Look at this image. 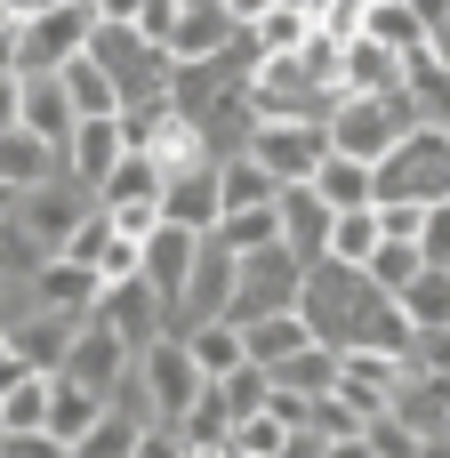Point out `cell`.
<instances>
[{"mask_svg":"<svg viewBox=\"0 0 450 458\" xmlns=\"http://www.w3.org/2000/svg\"><path fill=\"white\" fill-rule=\"evenodd\" d=\"M32 306L40 314H97V274L89 266H72V258H48L40 274H32Z\"/></svg>","mask_w":450,"mask_h":458,"instance_id":"20","label":"cell"},{"mask_svg":"<svg viewBox=\"0 0 450 458\" xmlns=\"http://www.w3.org/2000/svg\"><path fill=\"white\" fill-rule=\"evenodd\" d=\"M129 153V137H121V113H97V121H72V137H64V177L72 185H89V201H97V185L113 177V161Z\"/></svg>","mask_w":450,"mask_h":458,"instance_id":"12","label":"cell"},{"mask_svg":"<svg viewBox=\"0 0 450 458\" xmlns=\"http://www.w3.org/2000/svg\"><path fill=\"white\" fill-rule=\"evenodd\" d=\"M193 250H201L193 225H169V217H161V225L145 233V282L169 298V314H177V298H185V282H193Z\"/></svg>","mask_w":450,"mask_h":458,"instance_id":"16","label":"cell"},{"mask_svg":"<svg viewBox=\"0 0 450 458\" xmlns=\"http://www.w3.org/2000/svg\"><path fill=\"white\" fill-rule=\"evenodd\" d=\"M242 346H250V362H290L298 346H314V330H306V314L298 306H282V314H258V322H242Z\"/></svg>","mask_w":450,"mask_h":458,"instance_id":"23","label":"cell"},{"mask_svg":"<svg viewBox=\"0 0 450 458\" xmlns=\"http://www.w3.org/2000/svg\"><path fill=\"white\" fill-rule=\"evenodd\" d=\"M129 458H185V435L177 427H137V451Z\"/></svg>","mask_w":450,"mask_h":458,"instance_id":"45","label":"cell"},{"mask_svg":"<svg viewBox=\"0 0 450 458\" xmlns=\"http://www.w3.org/2000/svg\"><path fill=\"white\" fill-rule=\"evenodd\" d=\"M105 217H113V233H129V242H145V233L161 225V193H153V201H113Z\"/></svg>","mask_w":450,"mask_h":458,"instance_id":"44","label":"cell"},{"mask_svg":"<svg viewBox=\"0 0 450 458\" xmlns=\"http://www.w3.org/2000/svg\"><path fill=\"white\" fill-rule=\"evenodd\" d=\"M153 193H161V161H153V153H121L113 177L97 185V209H113V201H153Z\"/></svg>","mask_w":450,"mask_h":458,"instance_id":"36","label":"cell"},{"mask_svg":"<svg viewBox=\"0 0 450 458\" xmlns=\"http://www.w3.org/2000/svg\"><path fill=\"white\" fill-rule=\"evenodd\" d=\"M419 266H427V258H419V242H395V233L362 258V274H370V290H378V298H403V290L419 282Z\"/></svg>","mask_w":450,"mask_h":458,"instance_id":"33","label":"cell"},{"mask_svg":"<svg viewBox=\"0 0 450 458\" xmlns=\"http://www.w3.org/2000/svg\"><path fill=\"white\" fill-rule=\"evenodd\" d=\"M242 32L258 40V56H298V48L314 40V16H306V0H274V8H258Z\"/></svg>","mask_w":450,"mask_h":458,"instance_id":"25","label":"cell"},{"mask_svg":"<svg viewBox=\"0 0 450 458\" xmlns=\"http://www.w3.org/2000/svg\"><path fill=\"white\" fill-rule=\"evenodd\" d=\"M0 458H72L56 435H0Z\"/></svg>","mask_w":450,"mask_h":458,"instance_id":"46","label":"cell"},{"mask_svg":"<svg viewBox=\"0 0 450 458\" xmlns=\"http://www.w3.org/2000/svg\"><path fill=\"white\" fill-rule=\"evenodd\" d=\"M16 201H24V193H16V185H8V177H0V225H8V217H16Z\"/></svg>","mask_w":450,"mask_h":458,"instance_id":"51","label":"cell"},{"mask_svg":"<svg viewBox=\"0 0 450 458\" xmlns=\"http://www.w3.org/2000/svg\"><path fill=\"white\" fill-rule=\"evenodd\" d=\"M395 298H378L370 290V274L362 266H338V258H314L306 266V290H298V314H306V330L322 338V346H362L370 338V322L386 314Z\"/></svg>","mask_w":450,"mask_h":458,"instance_id":"1","label":"cell"},{"mask_svg":"<svg viewBox=\"0 0 450 458\" xmlns=\"http://www.w3.org/2000/svg\"><path fill=\"white\" fill-rule=\"evenodd\" d=\"M322 129H330V153H346V161H370V169H378V161L419 129V113H411V97H354V89H346V97H338V113H330Z\"/></svg>","mask_w":450,"mask_h":458,"instance_id":"3","label":"cell"},{"mask_svg":"<svg viewBox=\"0 0 450 458\" xmlns=\"http://www.w3.org/2000/svg\"><path fill=\"white\" fill-rule=\"evenodd\" d=\"M330 451V435H314V427H290L282 435V458H322Z\"/></svg>","mask_w":450,"mask_h":458,"instance_id":"47","label":"cell"},{"mask_svg":"<svg viewBox=\"0 0 450 458\" xmlns=\"http://www.w3.org/2000/svg\"><path fill=\"white\" fill-rule=\"evenodd\" d=\"M81 322H89V314H81ZM81 322H72V314H40V306H32V314H16V322H0V330H8V354H16V362H32L40 378H56V370H64V346H72V330H81Z\"/></svg>","mask_w":450,"mask_h":458,"instance_id":"14","label":"cell"},{"mask_svg":"<svg viewBox=\"0 0 450 458\" xmlns=\"http://www.w3.org/2000/svg\"><path fill=\"white\" fill-rule=\"evenodd\" d=\"M419 258L427 266H450V201H427L419 209Z\"/></svg>","mask_w":450,"mask_h":458,"instance_id":"42","label":"cell"},{"mask_svg":"<svg viewBox=\"0 0 450 458\" xmlns=\"http://www.w3.org/2000/svg\"><path fill=\"white\" fill-rule=\"evenodd\" d=\"M177 338L193 346L201 378H233V370L250 362V346H242V322H233V314H217V322H193V330H177Z\"/></svg>","mask_w":450,"mask_h":458,"instance_id":"24","label":"cell"},{"mask_svg":"<svg viewBox=\"0 0 450 458\" xmlns=\"http://www.w3.org/2000/svg\"><path fill=\"white\" fill-rule=\"evenodd\" d=\"M403 362L427 370V378H450V330H411V354Z\"/></svg>","mask_w":450,"mask_h":458,"instance_id":"43","label":"cell"},{"mask_svg":"<svg viewBox=\"0 0 450 458\" xmlns=\"http://www.w3.org/2000/svg\"><path fill=\"white\" fill-rule=\"evenodd\" d=\"M274 386H290V394H330L338 386V346H298L290 362H274Z\"/></svg>","mask_w":450,"mask_h":458,"instance_id":"34","label":"cell"},{"mask_svg":"<svg viewBox=\"0 0 450 458\" xmlns=\"http://www.w3.org/2000/svg\"><path fill=\"white\" fill-rule=\"evenodd\" d=\"M0 362H8V330H0Z\"/></svg>","mask_w":450,"mask_h":458,"instance_id":"54","label":"cell"},{"mask_svg":"<svg viewBox=\"0 0 450 458\" xmlns=\"http://www.w3.org/2000/svg\"><path fill=\"white\" fill-rule=\"evenodd\" d=\"M274 201H282V193H274ZM274 201H266V209H225V217H217L209 233H217V242H225L233 258H250V250L282 242V209H274Z\"/></svg>","mask_w":450,"mask_h":458,"instance_id":"32","label":"cell"},{"mask_svg":"<svg viewBox=\"0 0 450 458\" xmlns=\"http://www.w3.org/2000/svg\"><path fill=\"white\" fill-rule=\"evenodd\" d=\"M89 56H97V64H105V81L121 89V113H129V105L169 97V72H177V64H169V48H161V40H145L137 24H97V32H89Z\"/></svg>","mask_w":450,"mask_h":458,"instance_id":"2","label":"cell"},{"mask_svg":"<svg viewBox=\"0 0 450 458\" xmlns=\"http://www.w3.org/2000/svg\"><path fill=\"white\" fill-rule=\"evenodd\" d=\"M395 306L411 314V330H450V266H419V282Z\"/></svg>","mask_w":450,"mask_h":458,"instance_id":"30","label":"cell"},{"mask_svg":"<svg viewBox=\"0 0 450 458\" xmlns=\"http://www.w3.org/2000/svg\"><path fill=\"white\" fill-rule=\"evenodd\" d=\"M378 201H450V129H411L378 161Z\"/></svg>","mask_w":450,"mask_h":458,"instance_id":"4","label":"cell"},{"mask_svg":"<svg viewBox=\"0 0 450 458\" xmlns=\"http://www.w3.org/2000/svg\"><path fill=\"white\" fill-rule=\"evenodd\" d=\"M427 56H435V64H443V72H450V16H443V24H435V32H427Z\"/></svg>","mask_w":450,"mask_h":458,"instance_id":"50","label":"cell"},{"mask_svg":"<svg viewBox=\"0 0 450 458\" xmlns=\"http://www.w3.org/2000/svg\"><path fill=\"white\" fill-rule=\"evenodd\" d=\"M0 435H8V427H0Z\"/></svg>","mask_w":450,"mask_h":458,"instance_id":"55","label":"cell"},{"mask_svg":"<svg viewBox=\"0 0 450 458\" xmlns=\"http://www.w3.org/2000/svg\"><path fill=\"white\" fill-rule=\"evenodd\" d=\"M97 419H105V394H89V386H72V378H48V427H40V435H56V443L72 451Z\"/></svg>","mask_w":450,"mask_h":458,"instance_id":"27","label":"cell"},{"mask_svg":"<svg viewBox=\"0 0 450 458\" xmlns=\"http://www.w3.org/2000/svg\"><path fill=\"white\" fill-rule=\"evenodd\" d=\"M97 322H113V330H121V338H129L137 354H145V346H153L161 330H177L169 298H161V290H153L145 274H129V282H105V290H97Z\"/></svg>","mask_w":450,"mask_h":458,"instance_id":"10","label":"cell"},{"mask_svg":"<svg viewBox=\"0 0 450 458\" xmlns=\"http://www.w3.org/2000/svg\"><path fill=\"white\" fill-rule=\"evenodd\" d=\"M177 435H185L193 451H233V411H225V394H217V386H201V394H193V411L177 419Z\"/></svg>","mask_w":450,"mask_h":458,"instance_id":"35","label":"cell"},{"mask_svg":"<svg viewBox=\"0 0 450 458\" xmlns=\"http://www.w3.org/2000/svg\"><path fill=\"white\" fill-rule=\"evenodd\" d=\"M233 282H242V258H233L217 233H201V250H193V282H185V298H177V330L217 322V314L233 306Z\"/></svg>","mask_w":450,"mask_h":458,"instance_id":"11","label":"cell"},{"mask_svg":"<svg viewBox=\"0 0 450 458\" xmlns=\"http://www.w3.org/2000/svg\"><path fill=\"white\" fill-rule=\"evenodd\" d=\"M403 72H411V56H395V48H378V40H346V56H338V81L354 89V97H403Z\"/></svg>","mask_w":450,"mask_h":458,"instance_id":"18","label":"cell"},{"mask_svg":"<svg viewBox=\"0 0 450 458\" xmlns=\"http://www.w3.org/2000/svg\"><path fill=\"white\" fill-rule=\"evenodd\" d=\"M233 32H242V24H233L225 0H185L177 24H169V64H201V56H217Z\"/></svg>","mask_w":450,"mask_h":458,"instance_id":"15","label":"cell"},{"mask_svg":"<svg viewBox=\"0 0 450 458\" xmlns=\"http://www.w3.org/2000/svg\"><path fill=\"white\" fill-rule=\"evenodd\" d=\"M161 217H169V225H193V233H209V225L225 217V193H217V161H193V169L161 177Z\"/></svg>","mask_w":450,"mask_h":458,"instance_id":"13","label":"cell"},{"mask_svg":"<svg viewBox=\"0 0 450 458\" xmlns=\"http://www.w3.org/2000/svg\"><path fill=\"white\" fill-rule=\"evenodd\" d=\"M362 443H370V458H419V443H427V435H419V427H403L395 411H378V419L362 427Z\"/></svg>","mask_w":450,"mask_h":458,"instance_id":"41","label":"cell"},{"mask_svg":"<svg viewBox=\"0 0 450 458\" xmlns=\"http://www.w3.org/2000/svg\"><path fill=\"white\" fill-rule=\"evenodd\" d=\"M209 386L225 394V411H233V419H250V411H266V394H274V370H266V362H242L233 378H209Z\"/></svg>","mask_w":450,"mask_h":458,"instance_id":"38","label":"cell"},{"mask_svg":"<svg viewBox=\"0 0 450 458\" xmlns=\"http://www.w3.org/2000/svg\"><path fill=\"white\" fill-rule=\"evenodd\" d=\"M217 193H225V209H266L282 185L266 177V161H250V153H225V161H217Z\"/></svg>","mask_w":450,"mask_h":458,"instance_id":"31","label":"cell"},{"mask_svg":"<svg viewBox=\"0 0 450 458\" xmlns=\"http://www.w3.org/2000/svg\"><path fill=\"white\" fill-rule=\"evenodd\" d=\"M8 8H16V16H32V8H48V0H8Z\"/></svg>","mask_w":450,"mask_h":458,"instance_id":"52","label":"cell"},{"mask_svg":"<svg viewBox=\"0 0 450 458\" xmlns=\"http://www.w3.org/2000/svg\"><path fill=\"white\" fill-rule=\"evenodd\" d=\"M298 290H306V258L290 250V242H266V250H250L242 258V282H233V322H258V314H282V306H298Z\"/></svg>","mask_w":450,"mask_h":458,"instance_id":"5","label":"cell"},{"mask_svg":"<svg viewBox=\"0 0 450 458\" xmlns=\"http://www.w3.org/2000/svg\"><path fill=\"white\" fill-rule=\"evenodd\" d=\"M137 378H145V403H153V427H177L185 411H193V394L209 386L201 378V362H193V346L177 338V330H161L145 354H137Z\"/></svg>","mask_w":450,"mask_h":458,"instance_id":"6","label":"cell"},{"mask_svg":"<svg viewBox=\"0 0 450 458\" xmlns=\"http://www.w3.org/2000/svg\"><path fill=\"white\" fill-rule=\"evenodd\" d=\"M16 81H24V97H16V121L64 153V137H72V121H81V113H72V97H64V81H56V72H16Z\"/></svg>","mask_w":450,"mask_h":458,"instance_id":"17","label":"cell"},{"mask_svg":"<svg viewBox=\"0 0 450 458\" xmlns=\"http://www.w3.org/2000/svg\"><path fill=\"white\" fill-rule=\"evenodd\" d=\"M282 419L274 411H250V419H233V458H282Z\"/></svg>","mask_w":450,"mask_h":458,"instance_id":"40","label":"cell"},{"mask_svg":"<svg viewBox=\"0 0 450 458\" xmlns=\"http://www.w3.org/2000/svg\"><path fill=\"white\" fill-rule=\"evenodd\" d=\"M274 209H282V242L314 266V258L330 250V217H338V209H330L314 185H282V201H274Z\"/></svg>","mask_w":450,"mask_h":458,"instance_id":"19","label":"cell"},{"mask_svg":"<svg viewBox=\"0 0 450 458\" xmlns=\"http://www.w3.org/2000/svg\"><path fill=\"white\" fill-rule=\"evenodd\" d=\"M403 97H411V113L427 121V129H450V72L419 48L411 56V72H403Z\"/></svg>","mask_w":450,"mask_h":458,"instance_id":"29","label":"cell"},{"mask_svg":"<svg viewBox=\"0 0 450 458\" xmlns=\"http://www.w3.org/2000/svg\"><path fill=\"white\" fill-rule=\"evenodd\" d=\"M89 32H97V8H89V0H48V8L16 16L24 72H56V64H72V56L89 48Z\"/></svg>","mask_w":450,"mask_h":458,"instance_id":"7","label":"cell"},{"mask_svg":"<svg viewBox=\"0 0 450 458\" xmlns=\"http://www.w3.org/2000/svg\"><path fill=\"white\" fill-rule=\"evenodd\" d=\"M322 458H370V443H362V435H330V451Z\"/></svg>","mask_w":450,"mask_h":458,"instance_id":"49","label":"cell"},{"mask_svg":"<svg viewBox=\"0 0 450 458\" xmlns=\"http://www.w3.org/2000/svg\"><path fill=\"white\" fill-rule=\"evenodd\" d=\"M129 370H137V346H129L113 322H97V314H89V322L72 330V346H64V370H56V378H72V386H89V394H113Z\"/></svg>","mask_w":450,"mask_h":458,"instance_id":"9","label":"cell"},{"mask_svg":"<svg viewBox=\"0 0 450 458\" xmlns=\"http://www.w3.org/2000/svg\"><path fill=\"white\" fill-rule=\"evenodd\" d=\"M242 153L266 161L274 185H306V177L322 169V153H330V129H322V121H258Z\"/></svg>","mask_w":450,"mask_h":458,"instance_id":"8","label":"cell"},{"mask_svg":"<svg viewBox=\"0 0 450 458\" xmlns=\"http://www.w3.org/2000/svg\"><path fill=\"white\" fill-rule=\"evenodd\" d=\"M16 97H24V81L8 72V81H0V129H16Z\"/></svg>","mask_w":450,"mask_h":458,"instance_id":"48","label":"cell"},{"mask_svg":"<svg viewBox=\"0 0 450 458\" xmlns=\"http://www.w3.org/2000/svg\"><path fill=\"white\" fill-rule=\"evenodd\" d=\"M306 185H314L330 209H370V201H378V169H370V161H346V153H322V169H314Z\"/></svg>","mask_w":450,"mask_h":458,"instance_id":"22","label":"cell"},{"mask_svg":"<svg viewBox=\"0 0 450 458\" xmlns=\"http://www.w3.org/2000/svg\"><path fill=\"white\" fill-rule=\"evenodd\" d=\"M137 451V419H121V411H105L81 443H72V458H129Z\"/></svg>","mask_w":450,"mask_h":458,"instance_id":"39","label":"cell"},{"mask_svg":"<svg viewBox=\"0 0 450 458\" xmlns=\"http://www.w3.org/2000/svg\"><path fill=\"white\" fill-rule=\"evenodd\" d=\"M378 242H386V233H378V201H370V209H338V217H330V250H322V258H338V266H362Z\"/></svg>","mask_w":450,"mask_h":458,"instance_id":"37","label":"cell"},{"mask_svg":"<svg viewBox=\"0 0 450 458\" xmlns=\"http://www.w3.org/2000/svg\"><path fill=\"white\" fill-rule=\"evenodd\" d=\"M8 24H16V8H8V0H0V32H8Z\"/></svg>","mask_w":450,"mask_h":458,"instance_id":"53","label":"cell"},{"mask_svg":"<svg viewBox=\"0 0 450 458\" xmlns=\"http://www.w3.org/2000/svg\"><path fill=\"white\" fill-rule=\"evenodd\" d=\"M56 81H64V97H72V113H81V121H97V113H121V89L105 81V64H97L89 48H81L72 64H56Z\"/></svg>","mask_w":450,"mask_h":458,"instance_id":"28","label":"cell"},{"mask_svg":"<svg viewBox=\"0 0 450 458\" xmlns=\"http://www.w3.org/2000/svg\"><path fill=\"white\" fill-rule=\"evenodd\" d=\"M354 32L378 40V48H395V56H419V48H427V24H419L411 0H362V24H354Z\"/></svg>","mask_w":450,"mask_h":458,"instance_id":"26","label":"cell"},{"mask_svg":"<svg viewBox=\"0 0 450 458\" xmlns=\"http://www.w3.org/2000/svg\"><path fill=\"white\" fill-rule=\"evenodd\" d=\"M0 177H8L16 193H32V185L64 177V153H56L48 137H32V129L16 121V129H0Z\"/></svg>","mask_w":450,"mask_h":458,"instance_id":"21","label":"cell"}]
</instances>
